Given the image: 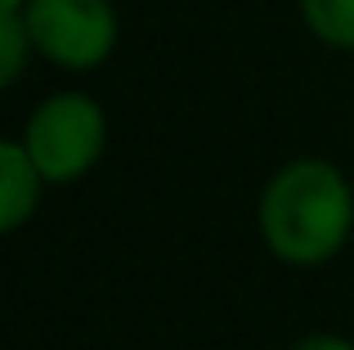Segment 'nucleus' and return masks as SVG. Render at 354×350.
<instances>
[{
    "mask_svg": "<svg viewBox=\"0 0 354 350\" xmlns=\"http://www.w3.org/2000/svg\"><path fill=\"white\" fill-rule=\"evenodd\" d=\"M23 18L36 50L72 72L104 63L117 45V14L108 0H27Z\"/></svg>",
    "mask_w": 354,
    "mask_h": 350,
    "instance_id": "nucleus-3",
    "label": "nucleus"
},
{
    "mask_svg": "<svg viewBox=\"0 0 354 350\" xmlns=\"http://www.w3.org/2000/svg\"><path fill=\"white\" fill-rule=\"evenodd\" d=\"M27 50H36V45H32V32H27L23 9H0V81L5 86L18 81Z\"/></svg>",
    "mask_w": 354,
    "mask_h": 350,
    "instance_id": "nucleus-6",
    "label": "nucleus"
},
{
    "mask_svg": "<svg viewBox=\"0 0 354 350\" xmlns=\"http://www.w3.org/2000/svg\"><path fill=\"white\" fill-rule=\"evenodd\" d=\"M27 0H0V9H23Z\"/></svg>",
    "mask_w": 354,
    "mask_h": 350,
    "instance_id": "nucleus-8",
    "label": "nucleus"
},
{
    "mask_svg": "<svg viewBox=\"0 0 354 350\" xmlns=\"http://www.w3.org/2000/svg\"><path fill=\"white\" fill-rule=\"evenodd\" d=\"M41 167L32 162L27 144H0V225L18 229L41 202Z\"/></svg>",
    "mask_w": 354,
    "mask_h": 350,
    "instance_id": "nucleus-4",
    "label": "nucleus"
},
{
    "mask_svg": "<svg viewBox=\"0 0 354 350\" xmlns=\"http://www.w3.org/2000/svg\"><path fill=\"white\" fill-rule=\"evenodd\" d=\"M292 350H354L350 342H341V337H310V342L292 346Z\"/></svg>",
    "mask_w": 354,
    "mask_h": 350,
    "instance_id": "nucleus-7",
    "label": "nucleus"
},
{
    "mask_svg": "<svg viewBox=\"0 0 354 350\" xmlns=\"http://www.w3.org/2000/svg\"><path fill=\"white\" fill-rule=\"evenodd\" d=\"M354 193L328 162H292L269 180L260 198V229L274 256L292 265H319L350 238Z\"/></svg>",
    "mask_w": 354,
    "mask_h": 350,
    "instance_id": "nucleus-1",
    "label": "nucleus"
},
{
    "mask_svg": "<svg viewBox=\"0 0 354 350\" xmlns=\"http://www.w3.org/2000/svg\"><path fill=\"white\" fill-rule=\"evenodd\" d=\"M108 140V126H104V108L86 95H54L27 117V131L23 144L32 153V162L41 167L45 180L63 184V180H77L99 162Z\"/></svg>",
    "mask_w": 354,
    "mask_h": 350,
    "instance_id": "nucleus-2",
    "label": "nucleus"
},
{
    "mask_svg": "<svg viewBox=\"0 0 354 350\" xmlns=\"http://www.w3.org/2000/svg\"><path fill=\"white\" fill-rule=\"evenodd\" d=\"M301 14L323 45L354 50V0H301Z\"/></svg>",
    "mask_w": 354,
    "mask_h": 350,
    "instance_id": "nucleus-5",
    "label": "nucleus"
}]
</instances>
